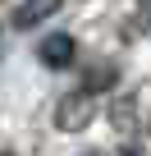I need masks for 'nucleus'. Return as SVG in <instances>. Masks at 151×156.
Instances as JSON below:
<instances>
[{
	"instance_id": "423d86ee",
	"label": "nucleus",
	"mask_w": 151,
	"mask_h": 156,
	"mask_svg": "<svg viewBox=\"0 0 151 156\" xmlns=\"http://www.w3.org/2000/svg\"><path fill=\"white\" fill-rule=\"evenodd\" d=\"M5 156H9V151H5Z\"/></svg>"
},
{
	"instance_id": "f03ea898",
	"label": "nucleus",
	"mask_w": 151,
	"mask_h": 156,
	"mask_svg": "<svg viewBox=\"0 0 151 156\" xmlns=\"http://www.w3.org/2000/svg\"><path fill=\"white\" fill-rule=\"evenodd\" d=\"M73 55H78V46H73V37H69V32H50V37L37 46V60H41L46 69H69V64H73Z\"/></svg>"
},
{
	"instance_id": "20e7f679",
	"label": "nucleus",
	"mask_w": 151,
	"mask_h": 156,
	"mask_svg": "<svg viewBox=\"0 0 151 156\" xmlns=\"http://www.w3.org/2000/svg\"><path fill=\"white\" fill-rule=\"evenodd\" d=\"M137 28L151 32V0H137Z\"/></svg>"
},
{
	"instance_id": "f257e3e1",
	"label": "nucleus",
	"mask_w": 151,
	"mask_h": 156,
	"mask_svg": "<svg viewBox=\"0 0 151 156\" xmlns=\"http://www.w3.org/2000/svg\"><path fill=\"white\" fill-rule=\"evenodd\" d=\"M92 119H96V92L92 87H78V92L60 97V106H55V129L60 133H83Z\"/></svg>"
},
{
	"instance_id": "39448f33",
	"label": "nucleus",
	"mask_w": 151,
	"mask_h": 156,
	"mask_svg": "<svg viewBox=\"0 0 151 156\" xmlns=\"http://www.w3.org/2000/svg\"><path fill=\"white\" fill-rule=\"evenodd\" d=\"M119 156H142V151H137V147H124V151H119Z\"/></svg>"
},
{
	"instance_id": "7ed1b4c3",
	"label": "nucleus",
	"mask_w": 151,
	"mask_h": 156,
	"mask_svg": "<svg viewBox=\"0 0 151 156\" xmlns=\"http://www.w3.org/2000/svg\"><path fill=\"white\" fill-rule=\"evenodd\" d=\"M60 5H64V0H23V5L14 9L9 23H14V28H37V23H46Z\"/></svg>"
}]
</instances>
